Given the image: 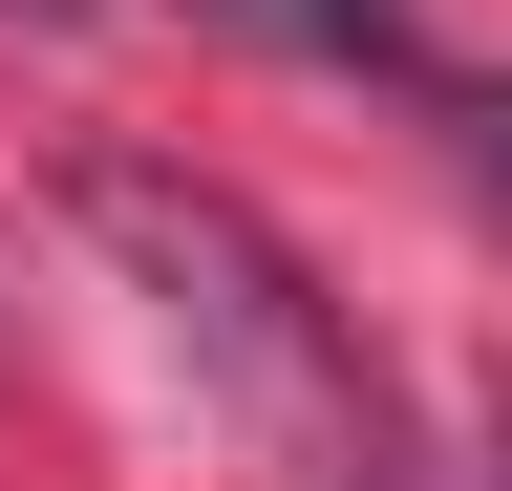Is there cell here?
Wrapping results in <instances>:
<instances>
[{"mask_svg":"<svg viewBox=\"0 0 512 491\" xmlns=\"http://www.w3.org/2000/svg\"><path fill=\"white\" fill-rule=\"evenodd\" d=\"M86 235H107V257L150 278V299H171V321L214 342V363H235L256 406H342V342H320L299 257H278V235H256L235 193H192V171H86Z\"/></svg>","mask_w":512,"mask_h":491,"instance_id":"cell-1","label":"cell"},{"mask_svg":"<svg viewBox=\"0 0 512 491\" xmlns=\"http://www.w3.org/2000/svg\"><path fill=\"white\" fill-rule=\"evenodd\" d=\"M470 171H491V193H512V86H470Z\"/></svg>","mask_w":512,"mask_h":491,"instance_id":"cell-2","label":"cell"},{"mask_svg":"<svg viewBox=\"0 0 512 491\" xmlns=\"http://www.w3.org/2000/svg\"><path fill=\"white\" fill-rule=\"evenodd\" d=\"M22 22H86V0H22Z\"/></svg>","mask_w":512,"mask_h":491,"instance_id":"cell-3","label":"cell"}]
</instances>
